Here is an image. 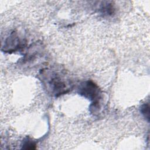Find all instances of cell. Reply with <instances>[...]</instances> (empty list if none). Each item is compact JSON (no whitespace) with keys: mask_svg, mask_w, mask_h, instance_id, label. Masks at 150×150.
I'll return each instance as SVG.
<instances>
[{"mask_svg":"<svg viewBox=\"0 0 150 150\" xmlns=\"http://www.w3.org/2000/svg\"><path fill=\"white\" fill-rule=\"evenodd\" d=\"M43 75L45 76L43 81L51 93L55 96L66 93L70 90L68 80L60 73L56 71H47Z\"/></svg>","mask_w":150,"mask_h":150,"instance_id":"1","label":"cell"},{"mask_svg":"<svg viewBox=\"0 0 150 150\" xmlns=\"http://www.w3.org/2000/svg\"><path fill=\"white\" fill-rule=\"evenodd\" d=\"M79 93L86 98L92 100L93 108L98 106V101L101 97V91L98 87L91 81H87L81 84Z\"/></svg>","mask_w":150,"mask_h":150,"instance_id":"2","label":"cell"},{"mask_svg":"<svg viewBox=\"0 0 150 150\" xmlns=\"http://www.w3.org/2000/svg\"><path fill=\"white\" fill-rule=\"evenodd\" d=\"M20 40L16 34L12 33L5 41L4 46L5 50L6 52H13L19 47Z\"/></svg>","mask_w":150,"mask_h":150,"instance_id":"3","label":"cell"},{"mask_svg":"<svg viewBox=\"0 0 150 150\" xmlns=\"http://www.w3.org/2000/svg\"><path fill=\"white\" fill-rule=\"evenodd\" d=\"M101 11L103 13L111 15L114 13V8L112 4L108 2H105V4L102 5L101 8Z\"/></svg>","mask_w":150,"mask_h":150,"instance_id":"4","label":"cell"},{"mask_svg":"<svg viewBox=\"0 0 150 150\" xmlns=\"http://www.w3.org/2000/svg\"><path fill=\"white\" fill-rule=\"evenodd\" d=\"M140 111L143 116L148 122L149 121V103H145L142 105Z\"/></svg>","mask_w":150,"mask_h":150,"instance_id":"5","label":"cell"},{"mask_svg":"<svg viewBox=\"0 0 150 150\" xmlns=\"http://www.w3.org/2000/svg\"><path fill=\"white\" fill-rule=\"evenodd\" d=\"M35 144L31 140L27 139L26 141H24L22 149H35Z\"/></svg>","mask_w":150,"mask_h":150,"instance_id":"6","label":"cell"}]
</instances>
